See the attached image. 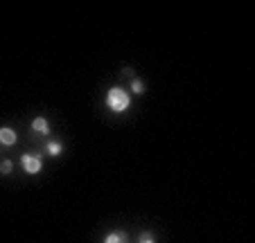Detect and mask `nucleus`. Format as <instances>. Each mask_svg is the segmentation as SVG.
I'll list each match as a JSON object with an SVG mask.
<instances>
[{
	"label": "nucleus",
	"instance_id": "8",
	"mask_svg": "<svg viewBox=\"0 0 255 243\" xmlns=\"http://www.w3.org/2000/svg\"><path fill=\"white\" fill-rule=\"evenodd\" d=\"M11 169H14V162H11V160H2V162H0V173H2V176H9Z\"/></svg>",
	"mask_w": 255,
	"mask_h": 243
},
{
	"label": "nucleus",
	"instance_id": "3",
	"mask_svg": "<svg viewBox=\"0 0 255 243\" xmlns=\"http://www.w3.org/2000/svg\"><path fill=\"white\" fill-rule=\"evenodd\" d=\"M16 140H18V135H16L14 129H9V126H0V144H2V147H14Z\"/></svg>",
	"mask_w": 255,
	"mask_h": 243
},
{
	"label": "nucleus",
	"instance_id": "4",
	"mask_svg": "<svg viewBox=\"0 0 255 243\" xmlns=\"http://www.w3.org/2000/svg\"><path fill=\"white\" fill-rule=\"evenodd\" d=\"M32 131L36 135H50V122H48V117H34L32 119Z\"/></svg>",
	"mask_w": 255,
	"mask_h": 243
},
{
	"label": "nucleus",
	"instance_id": "9",
	"mask_svg": "<svg viewBox=\"0 0 255 243\" xmlns=\"http://www.w3.org/2000/svg\"><path fill=\"white\" fill-rule=\"evenodd\" d=\"M138 243H156V239H154V234L151 232H142L138 237Z\"/></svg>",
	"mask_w": 255,
	"mask_h": 243
},
{
	"label": "nucleus",
	"instance_id": "1",
	"mask_svg": "<svg viewBox=\"0 0 255 243\" xmlns=\"http://www.w3.org/2000/svg\"><path fill=\"white\" fill-rule=\"evenodd\" d=\"M106 106L113 110V113H125L127 108L131 106V97L125 88H111L106 92Z\"/></svg>",
	"mask_w": 255,
	"mask_h": 243
},
{
	"label": "nucleus",
	"instance_id": "7",
	"mask_svg": "<svg viewBox=\"0 0 255 243\" xmlns=\"http://www.w3.org/2000/svg\"><path fill=\"white\" fill-rule=\"evenodd\" d=\"M131 90H133L135 95H142L144 92V81L142 79H133L131 81Z\"/></svg>",
	"mask_w": 255,
	"mask_h": 243
},
{
	"label": "nucleus",
	"instance_id": "5",
	"mask_svg": "<svg viewBox=\"0 0 255 243\" xmlns=\"http://www.w3.org/2000/svg\"><path fill=\"white\" fill-rule=\"evenodd\" d=\"M102 243H129V237H127V232H122V230H113V232L106 234Z\"/></svg>",
	"mask_w": 255,
	"mask_h": 243
},
{
	"label": "nucleus",
	"instance_id": "6",
	"mask_svg": "<svg viewBox=\"0 0 255 243\" xmlns=\"http://www.w3.org/2000/svg\"><path fill=\"white\" fill-rule=\"evenodd\" d=\"M45 153H48V156H61L63 153V144L61 142H48V147H45Z\"/></svg>",
	"mask_w": 255,
	"mask_h": 243
},
{
	"label": "nucleus",
	"instance_id": "2",
	"mask_svg": "<svg viewBox=\"0 0 255 243\" xmlns=\"http://www.w3.org/2000/svg\"><path fill=\"white\" fill-rule=\"evenodd\" d=\"M20 164H23V171L29 173V176H34V173H39L41 169H43V160H41V156H36V153H23Z\"/></svg>",
	"mask_w": 255,
	"mask_h": 243
}]
</instances>
